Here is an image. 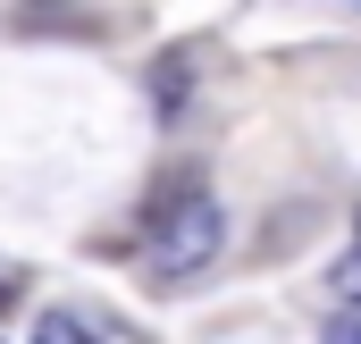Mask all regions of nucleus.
Returning <instances> with one entry per match:
<instances>
[{
    "label": "nucleus",
    "instance_id": "obj_1",
    "mask_svg": "<svg viewBox=\"0 0 361 344\" xmlns=\"http://www.w3.org/2000/svg\"><path fill=\"white\" fill-rule=\"evenodd\" d=\"M227 252V210L210 202V193H177L169 210H160V227H152V285H185V277H202L210 260Z\"/></svg>",
    "mask_w": 361,
    "mask_h": 344
},
{
    "label": "nucleus",
    "instance_id": "obj_2",
    "mask_svg": "<svg viewBox=\"0 0 361 344\" xmlns=\"http://www.w3.org/2000/svg\"><path fill=\"white\" fill-rule=\"evenodd\" d=\"M25 336H34V344H109V336H101V328H85L76 311H42V319H34Z\"/></svg>",
    "mask_w": 361,
    "mask_h": 344
},
{
    "label": "nucleus",
    "instance_id": "obj_3",
    "mask_svg": "<svg viewBox=\"0 0 361 344\" xmlns=\"http://www.w3.org/2000/svg\"><path fill=\"white\" fill-rule=\"evenodd\" d=\"M185 76H193V51H169V68L152 76V101H160V109H177V101H185Z\"/></svg>",
    "mask_w": 361,
    "mask_h": 344
},
{
    "label": "nucleus",
    "instance_id": "obj_4",
    "mask_svg": "<svg viewBox=\"0 0 361 344\" xmlns=\"http://www.w3.org/2000/svg\"><path fill=\"white\" fill-rule=\"evenodd\" d=\"M336 294H345V311H361V244L336 260Z\"/></svg>",
    "mask_w": 361,
    "mask_h": 344
},
{
    "label": "nucleus",
    "instance_id": "obj_5",
    "mask_svg": "<svg viewBox=\"0 0 361 344\" xmlns=\"http://www.w3.org/2000/svg\"><path fill=\"white\" fill-rule=\"evenodd\" d=\"M319 344H361V311H336V319L319 328Z\"/></svg>",
    "mask_w": 361,
    "mask_h": 344
},
{
    "label": "nucleus",
    "instance_id": "obj_6",
    "mask_svg": "<svg viewBox=\"0 0 361 344\" xmlns=\"http://www.w3.org/2000/svg\"><path fill=\"white\" fill-rule=\"evenodd\" d=\"M353 8H361V0H353Z\"/></svg>",
    "mask_w": 361,
    "mask_h": 344
}]
</instances>
